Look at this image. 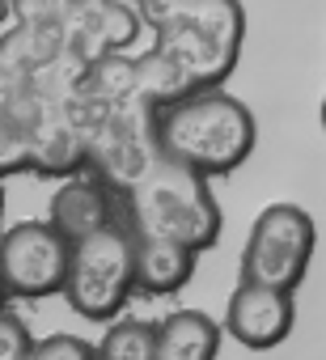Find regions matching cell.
<instances>
[{"instance_id": "1", "label": "cell", "mask_w": 326, "mask_h": 360, "mask_svg": "<svg viewBox=\"0 0 326 360\" xmlns=\"http://www.w3.org/2000/svg\"><path fill=\"white\" fill-rule=\"evenodd\" d=\"M157 157L178 161L204 178L237 169L254 148V115L225 89H191L170 98L152 119Z\"/></svg>"}, {"instance_id": "2", "label": "cell", "mask_w": 326, "mask_h": 360, "mask_svg": "<svg viewBox=\"0 0 326 360\" xmlns=\"http://www.w3.org/2000/svg\"><path fill=\"white\" fill-rule=\"evenodd\" d=\"M127 229L178 242L200 255L221 238V208L204 174L166 157H148L127 187Z\"/></svg>"}, {"instance_id": "3", "label": "cell", "mask_w": 326, "mask_h": 360, "mask_svg": "<svg viewBox=\"0 0 326 360\" xmlns=\"http://www.w3.org/2000/svg\"><path fill=\"white\" fill-rule=\"evenodd\" d=\"M136 292V238L127 221H110L98 233L72 242L64 301L85 322H115L123 318Z\"/></svg>"}, {"instance_id": "4", "label": "cell", "mask_w": 326, "mask_h": 360, "mask_svg": "<svg viewBox=\"0 0 326 360\" xmlns=\"http://www.w3.org/2000/svg\"><path fill=\"white\" fill-rule=\"evenodd\" d=\"M313 242H318V229L301 204H267L246 233L242 280L280 288V292H296V284L309 271Z\"/></svg>"}, {"instance_id": "5", "label": "cell", "mask_w": 326, "mask_h": 360, "mask_svg": "<svg viewBox=\"0 0 326 360\" xmlns=\"http://www.w3.org/2000/svg\"><path fill=\"white\" fill-rule=\"evenodd\" d=\"M68 255L72 246L51 221H18L0 233V292L26 301L64 292Z\"/></svg>"}, {"instance_id": "6", "label": "cell", "mask_w": 326, "mask_h": 360, "mask_svg": "<svg viewBox=\"0 0 326 360\" xmlns=\"http://www.w3.org/2000/svg\"><path fill=\"white\" fill-rule=\"evenodd\" d=\"M292 318H296L292 292L237 280V288H233L229 301H225V322H221V330H225L229 339H237L242 347H250V352H271V347H280V343L288 339Z\"/></svg>"}, {"instance_id": "7", "label": "cell", "mask_w": 326, "mask_h": 360, "mask_svg": "<svg viewBox=\"0 0 326 360\" xmlns=\"http://www.w3.org/2000/svg\"><path fill=\"white\" fill-rule=\"evenodd\" d=\"M131 238H136V288L140 292L170 297L195 276V259H200L195 250L166 242V238H144V233H131Z\"/></svg>"}, {"instance_id": "8", "label": "cell", "mask_w": 326, "mask_h": 360, "mask_svg": "<svg viewBox=\"0 0 326 360\" xmlns=\"http://www.w3.org/2000/svg\"><path fill=\"white\" fill-rule=\"evenodd\" d=\"M115 212H110V195L102 183H93V178H68V183L56 191L51 200V225L72 242L98 233L102 225H110Z\"/></svg>"}, {"instance_id": "9", "label": "cell", "mask_w": 326, "mask_h": 360, "mask_svg": "<svg viewBox=\"0 0 326 360\" xmlns=\"http://www.w3.org/2000/svg\"><path fill=\"white\" fill-rule=\"evenodd\" d=\"M221 352V322L204 309H174L157 322L152 360H216Z\"/></svg>"}, {"instance_id": "10", "label": "cell", "mask_w": 326, "mask_h": 360, "mask_svg": "<svg viewBox=\"0 0 326 360\" xmlns=\"http://www.w3.org/2000/svg\"><path fill=\"white\" fill-rule=\"evenodd\" d=\"M152 343H157V322L115 318L102 343L93 347V360H152Z\"/></svg>"}, {"instance_id": "11", "label": "cell", "mask_w": 326, "mask_h": 360, "mask_svg": "<svg viewBox=\"0 0 326 360\" xmlns=\"http://www.w3.org/2000/svg\"><path fill=\"white\" fill-rule=\"evenodd\" d=\"M26 360H93V347L77 335H51L26 352Z\"/></svg>"}, {"instance_id": "12", "label": "cell", "mask_w": 326, "mask_h": 360, "mask_svg": "<svg viewBox=\"0 0 326 360\" xmlns=\"http://www.w3.org/2000/svg\"><path fill=\"white\" fill-rule=\"evenodd\" d=\"M30 347H34V343H30L26 326H22L13 314L0 309V360H26Z\"/></svg>"}, {"instance_id": "13", "label": "cell", "mask_w": 326, "mask_h": 360, "mask_svg": "<svg viewBox=\"0 0 326 360\" xmlns=\"http://www.w3.org/2000/svg\"><path fill=\"white\" fill-rule=\"evenodd\" d=\"M318 119H322V131H326V98H322V106H318Z\"/></svg>"}]
</instances>
